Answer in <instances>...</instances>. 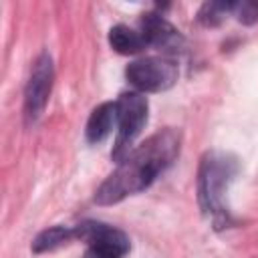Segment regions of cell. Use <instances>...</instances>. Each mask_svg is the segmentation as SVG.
Returning a JSON list of instances; mask_svg holds the SVG:
<instances>
[{
  "instance_id": "obj_11",
  "label": "cell",
  "mask_w": 258,
  "mask_h": 258,
  "mask_svg": "<svg viewBox=\"0 0 258 258\" xmlns=\"http://www.w3.org/2000/svg\"><path fill=\"white\" fill-rule=\"evenodd\" d=\"M234 8H236V2H206L198 10V22L206 28L220 26L222 20L230 12H234Z\"/></svg>"
},
{
  "instance_id": "obj_12",
  "label": "cell",
  "mask_w": 258,
  "mask_h": 258,
  "mask_svg": "<svg viewBox=\"0 0 258 258\" xmlns=\"http://www.w3.org/2000/svg\"><path fill=\"white\" fill-rule=\"evenodd\" d=\"M236 18L246 24V26H252L258 22V2L256 0H244V2H236Z\"/></svg>"
},
{
  "instance_id": "obj_6",
  "label": "cell",
  "mask_w": 258,
  "mask_h": 258,
  "mask_svg": "<svg viewBox=\"0 0 258 258\" xmlns=\"http://www.w3.org/2000/svg\"><path fill=\"white\" fill-rule=\"evenodd\" d=\"M52 81H54L52 58L44 50L36 56L24 87V123L26 125H34L44 113V107L52 91Z\"/></svg>"
},
{
  "instance_id": "obj_9",
  "label": "cell",
  "mask_w": 258,
  "mask_h": 258,
  "mask_svg": "<svg viewBox=\"0 0 258 258\" xmlns=\"http://www.w3.org/2000/svg\"><path fill=\"white\" fill-rule=\"evenodd\" d=\"M109 44L119 54H139L147 48L139 30L129 28L127 24H115L109 30Z\"/></svg>"
},
{
  "instance_id": "obj_5",
  "label": "cell",
  "mask_w": 258,
  "mask_h": 258,
  "mask_svg": "<svg viewBox=\"0 0 258 258\" xmlns=\"http://www.w3.org/2000/svg\"><path fill=\"white\" fill-rule=\"evenodd\" d=\"M177 62L169 56H143L127 64L125 79L139 93H161L175 85Z\"/></svg>"
},
{
  "instance_id": "obj_7",
  "label": "cell",
  "mask_w": 258,
  "mask_h": 258,
  "mask_svg": "<svg viewBox=\"0 0 258 258\" xmlns=\"http://www.w3.org/2000/svg\"><path fill=\"white\" fill-rule=\"evenodd\" d=\"M139 32L147 46L161 52V56L179 54L185 46L183 34L159 12H145L139 18Z\"/></svg>"
},
{
  "instance_id": "obj_10",
  "label": "cell",
  "mask_w": 258,
  "mask_h": 258,
  "mask_svg": "<svg viewBox=\"0 0 258 258\" xmlns=\"http://www.w3.org/2000/svg\"><path fill=\"white\" fill-rule=\"evenodd\" d=\"M71 240H75V226H50L46 230H42L40 234H36V238L32 240V252L34 254H42L48 250H54L62 244H69Z\"/></svg>"
},
{
  "instance_id": "obj_8",
  "label": "cell",
  "mask_w": 258,
  "mask_h": 258,
  "mask_svg": "<svg viewBox=\"0 0 258 258\" xmlns=\"http://www.w3.org/2000/svg\"><path fill=\"white\" fill-rule=\"evenodd\" d=\"M117 123V111H115V103L113 101H107V103H101L99 107L93 109V113L89 115V121H87V127H85V135H87V141L97 145L101 143L113 129V125Z\"/></svg>"
},
{
  "instance_id": "obj_4",
  "label": "cell",
  "mask_w": 258,
  "mask_h": 258,
  "mask_svg": "<svg viewBox=\"0 0 258 258\" xmlns=\"http://www.w3.org/2000/svg\"><path fill=\"white\" fill-rule=\"evenodd\" d=\"M75 240L87 244L83 258H125L131 250L129 236L111 224L83 220L75 226Z\"/></svg>"
},
{
  "instance_id": "obj_3",
  "label": "cell",
  "mask_w": 258,
  "mask_h": 258,
  "mask_svg": "<svg viewBox=\"0 0 258 258\" xmlns=\"http://www.w3.org/2000/svg\"><path fill=\"white\" fill-rule=\"evenodd\" d=\"M117 111V137L111 149V159L119 165L133 149V141L139 137L147 123L149 103L139 91H123L115 101Z\"/></svg>"
},
{
  "instance_id": "obj_1",
  "label": "cell",
  "mask_w": 258,
  "mask_h": 258,
  "mask_svg": "<svg viewBox=\"0 0 258 258\" xmlns=\"http://www.w3.org/2000/svg\"><path fill=\"white\" fill-rule=\"evenodd\" d=\"M181 133L179 129L165 127L145 139L137 149H133L117 169L99 185L95 191V202L99 206H113L145 191L179 155Z\"/></svg>"
},
{
  "instance_id": "obj_2",
  "label": "cell",
  "mask_w": 258,
  "mask_h": 258,
  "mask_svg": "<svg viewBox=\"0 0 258 258\" xmlns=\"http://www.w3.org/2000/svg\"><path fill=\"white\" fill-rule=\"evenodd\" d=\"M240 171V161L236 155L220 149L206 151L198 167V202L202 212L212 220L216 230L228 228L232 216L226 204V194L230 183Z\"/></svg>"
}]
</instances>
